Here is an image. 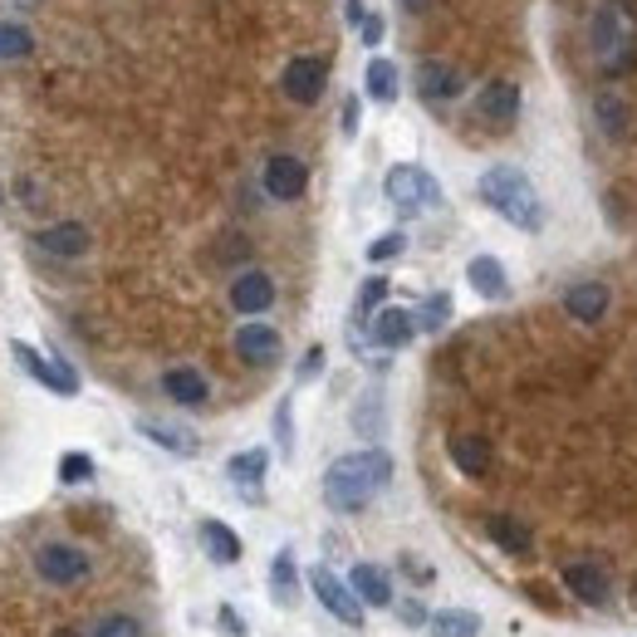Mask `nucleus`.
Instances as JSON below:
<instances>
[{"mask_svg":"<svg viewBox=\"0 0 637 637\" xmlns=\"http://www.w3.org/2000/svg\"><path fill=\"white\" fill-rule=\"evenodd\" d=\"M485 534H491V544H500L505 554H530V525L515 515H485Z\"/></svg>","mask_w":637,"mask_h":637,"instance_id":"obj_24","label":"nucleus"},{"mask_svg":"<svg viewBox=\"0 0 637 637\" xmlns=\"http://www.w3.org/2000/svg\"><path fill=\"white\" fill-rule=\"evenodd\" d=\"M431 637H481V618L471 608H441L427 618Z\"/></svg>","mask_w":637,"mask_h":637,"instance_id":"obj_26","label":"nucleus"},{"mask_svg":"<svg viewBox=\"0 0 637 637\" xmlns=\"http://www.w3.org/2000/svg\"><path fill=\"white\" fill-rule=\"evenodd\" d=\"M348 588L358 594L363 608H388V603H393V584H388V574H383L378 564H354V568H348Z\"/></svg>","mask_w":637,"mask_h":637,"instance_id":"obj_20","label":"nucleus"},{"mask_svg":"<svg viewBox=\"0 0 637 637\" xmlns=\"http://www.w3.org/2000/svg\"><path fill=\"white\" fill-rule=\"evenodd\" d=\"M388 481H393V457L383 447L348 451V457H338L324 471V505L338 510V515H358Z\"/></svg>","mask_w":637,"mask_h":637,"instance_id":"obj_1","label":"nucleus"},{"mask_svg":"<svg viewBox=\"0 0 637 637\" xmlns=\"http://www.w3.org/2000/svg\"><path fill=\"white\" fill-rule=\"evenodd\" d=\"M476 113H481L485 123H495V128H510V123L520 118V84H510V79H491V84L476 94Z\"/></svg>","mask_w":637,"mask_h":637,"instance_id":"obj_13","label":"nucleus"},{"mask_svg":"<svg viewBox=\"0 0 637 637\" xmlns=\"http://www.w3.org/2000/svg\"><path fill=\"white\" fill-rule=\"evenodd\" d=\"M231 344H236V358L250 363V368H270V363H280V354H284L280 328L260 324V318H246V324L236 328Z\"/></svg>","mask_w":637,"mask_h":637,"instance_id":"obj_9","label":"nucleus"},{"mask_svg":"<svg viewBox=\"0 0 637 637\" xmlns=\"http://www.w3.org/2000/svg\"><path fill=\"white\" fill-rule=\"evenodd\" d=\"M476 191H481V201L491 211L505 216L515 231H540L544 226V207H540V191H534V181L520 173V167L500 163V167H485L481 181H476Z\"/></svg>","mask_w":637,"mask_h":637,"instance_id":"obj_2","label":"nucleus"},{"mask_svg":"<svg viewBox=\"0 0 637 637\" xmlns=\"http://www.w3.org/2000/svg\"><path fill=\"white\" fill-rule=\"evenodd\" d=\"M427 618H431V613L422 608V603H403V623H407V628H422Z\"/></svg>","mask_w":637,"mask_h":637,"instance_id":"obj_40","label":"nucleus"},{"mask_svg":"<svg viewBox=\"0 0 637 637\" xmlns=\"http://www.w3.org/2000/svg\"><path fill=\"white\" fill-rule=\"evenodd\" d=\"M338 128H344V138H354V133H358V98H344V113H338Z\"/></svg>","mask_w":637,"mask_h":637,"instance_id":"obj_38","label":"nucleus"},{"mask_svg":"<svg viewBox=\"0 0 637 637\" xmlns=\"http://www.w3.org/2000/svg\"><path fill=\"white\" fill-rule=\"evenodd\" d=\"M310 588H314V598L324 603L338 623H344V628H363V603H358L354 588H348V578H338L328 564H314L310 568Z\"/></svg>","mask_w":637,"mask_h":637,"instance_id":"obj_4","label":"nucleus"},{"mask_svg":"<svg viewBox=\"0 0 637 637\" xmlns=\"http://www.w3.org/2000/svg\"><path fill=\"white\" fill-rule=\"evenodd\" d=\"M363 88H368L373 104H397V88H403L397 64L393 60H368V70H363Z\"/></svg>","mask_w":637,"mask_h":637,"instance_id":"obj_25","label":"nucleus"},{"mask_svg":"<svg viewBox=\"0 0 637 637\" xmlns=\"http://www.w3.org/2000/svg\"><path fill=\"white\" fill-rule=\"evenodd\" d=\"M60 481L64 485L94 481V457H88V451H64V457H60Z\"/></svg>","mask_w":637,"mask_h":637,"instance_id":"obj_32","label":"nucleus"},{"mask_svg":"<svg viewBox=\"0 0 637 637\" xmlns=\"http://www.w3.org/2000/svg\"><path fill=\"white\" fill-rule=\"evenodd\" d=\"M594 113H598V123H603V133H608V138H623V133H628V104H623L618 94H598L594 98Z\"/></svg>","mask_w":637,"mask_h":637,"instance_id":"obj_30","label":"nucleus"},{"mask_svg":"<svg viewBox=\"0 0 637 637\" xmlns=\"http://www.w3.org/2000/svg\"><path fill=\"white\" fill-rule=\"evenodd\" d=\"M88 568H94V560H88L84 550H74V544L50 540V544H40V550H35V574L44 578V584H60V588L84 584Z\"/></svg>","mask_w":637,"mask_h":637,"instance_id":"obj_6","label":"nucleus"},{"mask_svg":"<svg viewBox=\"0 0 637 637\" xmlns=\"http://www.w3.org/2000/svg\"><path fill=\"white\" fill-rule=\"evenodd\" d=\"M417 94L427 104H451V98H461V74L441 60H422L417 64Z\"/></svg>","mask_w":637,"mask_h":637,"instance_id":"obj_15","label":"nucleus"},{"mask_svg":"<svg viewBox=\"0 0 637 637\" xmlns=\"http://www.w3.org/2000/svg\"><path fill=\"white\" fill-rule=\"evenodd\" d=\"M138 431L153 441V447L173 451V457H197V451H201V437L191 427H181V422H157V417H143Z\"/></svg>","mask_w":637,"mask_h":637,"instance_id":"obj_17","label":"nucleus"},{"mask_svg":"<svg viewBox=\"0 0 637 637\" xmlns=\"http://www.w3.org/2000/svg\"><path fill=\"white\" fill-rule=\"evenodd\" d=\"M388 275H373V280H363L358 284V318H368V314H378L383 310V300H388Z\"/></svg>","mask_w":637,"mask_h":637,"instance_id":"obj_33","label":"nucleus"},{"mask_svg":"<svg viewBox=\"0 0 637 637\" xmlns=\"http://www.w3.org/2000/svg\"><path fill=\"white\" fill-rule=\"evenodd\" d=\"M318 368H324V348H310V354H304V363H300V383L318 378Z\"/></svg>","mask_w":637,"mask_h":637,"instance_id":"obj_39","label":"nucleus"},{"mask_svg":"<svg viewBox=\"0 0 637 637\" xmlns=\"http://www.w3.org/2000/svg\"><path fill=\"white\" fill-rule=\"evenodd\" d=\"M383 191H388V201L403 216H417V211H431V207H441V187H437V177L427 173V167H417V163H397L388 167V181H383Z\"/></svg>","mask_w":637,"mask_h":637,"instance_id":"obj_3","label":"nucleus"},{"mask_svg":"<svg viewBox=\"0 0 637 637\" xmlns=\"http://www.w3.org/2000/svg\"><path fill=\"white\" fill-rule=\"evenodd\" d=\"M275 441L280 451H294V417H290V397L275 407Z\"/></svg>","mask_w":637,"mask_h":637,"instance_id":"obj_36","label":"nucleus"},{"mask_svg":"<svg viewBox=\"0 0 637 637\" xmlns=\"http://www.w3.org/2000/svg\"><path fill=\"white\" fill-rule=\"evenodd\" d=\"M201 550H207L211 564H236L241 560V534L226 520H201Z\"/></svg>","mask_w":637,"mask_h":637,"instance_id":"obj_23","label":"nucleus"},{"mask_svg":"<svg viewBox=\"0 0 637 637\" xmlns=\"http://www.w3.org/2000/svg\"><path fill=\"white\" fill-rule=\"evenodd\" d=\"M260 187H265L270 201H300L310 191V167L294 153H270L265 167H260Z\"/></svg>","mask_w":637,"mask_h":637,"instance_id":"obj_7","label":"nucleus"},{"mask_svg":"<svg viewBox=\"0 0 637 637\" xmlns=\"http://www.w3.org/2000/svg\"><path fill=\"white\" fill-rule=\"evenodd\" d=\"M163 393L173 397L177 407H201L211 397V383H207V373H201V368H187V363H181V368L163 373Z\"/></svg>","mask_w":637,"mask_h":637,"instance_id":"obj_18","label":"nucleus"},{"mask_svg":"<svg viewBox=\"0 0 637 637\" xmlns=\"http://www.w3.org/2000/svg\"><path fill=\"white\" fill-rule=\"evenodd\" d=\"M407 6H413V10H417V15H422V6H427V0H407Z\"/></svg>","mask_w":637,"mask_h":637,"instance_id":"obj_44","label":"nucleus"},{"mask_svg":"<svg viewBox=\"0 0 637 637\" xmlns=\"http://www.w3.org/2000/svg\"><path fill=\"white\" fill-rule=\"evenodd\" d=\"M324 84H328V60H318V54H300V60H290L280 74L284 98H290V104H304V108L318 104Z\"/></svg>","mask_w":637,"mask_h":637,"instance_id":"obj_8","label":"nucleus"},{"mask_svg":"<svg viewBox=\"0 0 637 637\" xmlns=\"http://www.w3.org/2000/svg\"><path fill=\"white\" fill-rule=\"evenodd\" d=\"M564 588H568V598L584 603V608H603V603H613V578H608V568L594 564V560L564 564Z\"/></svg>","mask_w":637,"mask_h":637,"instance_id":"obj_10","label":"nucleus"},{"mask_svg":"<svg viewBox=\"0 0 637 637\" xmlns=\"http://www.w3.org/2000/svg\"><path fill=\"white\" fill-rule=\"evenodd\" d=\"M413 334H417V314H407V310H378L368 324V338L378 348H388V354L413 344Z\"/></svg>","mask_w":637,"mask_h":637,"instance_id":"obj_16","label":"nucleus"},{"mask_svg":"<svg viewBox=\"0 0 637 637\" xmlns=\"http://www.w3.org/2000/svg\"><path fill=\"white\" fill-rule=\"evenodd\" d=\"M451 461H457L461 476L481 481V476L491 471V441L476 437V431H461V437H451Z\"/></svg>","mask_w":637,"mask_h":637,"instance_id":"obj_21","label":"nucleus"},{"mask_svg":"<svg viewBox=\"0 0 637 637\" xmlns=\"http://www.w3.org/2000/svg\"><path fill=\"white\" fill-rule=\"evenodd\" d=\"M613 304V290L603 280H584V284H568L564 290V314L578 318V324H598Z\"/></svg>","mask_w":637,"mask_h":637,"instance_id":"obj_14","label":"nucleus"},{"mask_svg":"<svg viewBox=\"0 0 637 637\" xmlns=\"http://www.w3.org/2000/svg\"><path fill=\"white\" fill-rule=\"evenodd\" d=\"M88 246H94V236H88L84 221H54V226H40L35 231V250L54 260H79L88 255Z\"/></svg>","mask_w":637,"mask_h":637,"instance_id":"obj_11","label":"nucleus"},{"mask_svg":"<svg viewBox=\"0 0 637 637\" xmlns=\"http://www.w3.org/2000/svg\"><path fill=\"white\" fill-rule=\"evenodd\" d=\"M275 304V280L265 275V270H241V275L231 280V310L246 314V318H260Z\"/></svg>","mask_w":637,"mask_h":637,"instance_id":"obj_12","label":"nucleus"},{"mask_svg":"<svg viewBox=\"0 0 637 637\" xmlns=\"http://www.w3.org/2000/svg\"><path fill=\"white\" fill-rule=\"evenodd\" d=\"M294 588H300V574H294V554L280 550L275 564H270V598H275L280 608H294Z\"/></svg>","mask_w":637,"mask_h":637,"instance_id":"obj_27","label":"nucleus"},{"mask_svg":"<svg viewBox=\"0 0 637 637\" xmlns=\"http://www.w3.org/2000/svg\"><path fill=\"white\" fill-rule=\"evenodd\" d=\"M613 10H618L628 25H637V0H613Z\"/></svg>","mask_w":637,"mask_h":637,"instance_id":"obj_42","label":"nucleus"},{"mask_svg":"<svg viewBox=\"0 0 637 637\" xmlns=\"http://www.w3.org/2000/svg\"><path fill=\"white\" fill-rule=\"evenodd\" d=\"M344 20H348V25H363V20H368V10H363V0H344Z\"/></svg>","mask_w":637,"mask_h":637,"instance_id":"obj_41","label":"nucleus"},{"mask_svg":"<svg viewBox=\"0 0 637 637\" xmlns=\"http://www.w3.org/2000/svg\"><path fill=\"white\" fill-rule=\"evenodd\" d=\"M88 637H143V628H138L133 613H108V618L94 623V633H88Z\"/></svg>","mask_w":637,"mask_h":637,"instance_id":"obj_34","label":"nucleus"},{"mask_svg":"<svg viewBox=\"0 0 637 637\" xmlns=\"http://www.w3.org/2000/svg\"><path fill=\"white\" fill-rule=\"evenodd\" d=\"M265 471H270V451L265 447H250V451H236L231 461H226V476H231L236 485L250 495V500H260V485H265Z\"/></svg>","mask_w":637,"mask_h":637,"instance_id":"obj_19","label":"nucleus"},{"mask_svg":"<svg viewBox=\"0 0 637 637\" xmlns=\"http://www.w3.org/2000/svg\"><path fill=\"white\" fill-rule=\"evenodd\" d=\"M447 318H451V294H427L422 314H417V328H422V334H437V328H447Z\"/></svg>","mask_w":637,"mask_h":637,"instance_id":"obj_31","label":"nucleus"},{"mask_svg":"<svg viewBox=\"0 0 637 637\" xmlns=\"http://www.w3.org/2000/svg\"><path fill=\"white\" fill-rule=\"evenodd\" d=\"M403 250H407V236L388 231V236H378V241H368V260H373V265H383V260H397Z\"/></svg>","mask_w":637,"mask_h":637,"instance_id":"obj_35","label":"nucleus"},{"mask_svg":"<svg viewBox=\"0 0 637 637\" xmlns=\"http://www.w3.org/2000/svg\"><path fill=\"white\" fill-rule=\"evenodd\" d=\"M221 628H226V633H241V623H236L231 608H221Z\"/></svg>","mask_w":637,"mask_h":637,"instance_id":"obj_43","label":"nucleus"},{"mask_svg":"<svg viewBox=\"0 0 637 637\" xmlns=\"http://www.w3.org/2000/svg\"><path fill=\"white\" fill-rule=\"evenodd\" d=\"M466 280H471V290L481 294V300H505L510 294V275L495 255H476L471 265H466Z\"/></svg>","mask_w":637,"mask_h":637,"instance_id":"obj_22","label":"nucleus"},{"mask_svg":"<svg viewBox=\"0 0 637 637\" xmlns=\"http://www.w3.org/2000/svg\"><path fill=\"white\" fill-rule=\"evenodd\" d=\"M10 358H15L20 368L40 383V388H50V393H60V397H79V373L60 354L44 358V354H35L30 344H20V338H15V344H10Z\"/></svg>","mask_w":637,"mask_h":637,"instance_id":"obj_5","label":"nucleus"},{"mask_svg":"<svg viewBox=\"0 0 637 637\" xmlns=\"http://www.w3.org/2000/svg\"><path fill=\"white\" fill-rule=\"evenodd\" d=\"M618 44H623V20H618V10L608 6V10H598V15H594V50L613 60V54H618Z\"/></svg>","mask_w":637,"mask_h":637,"instance_id":"obj_29","label":"nucleus"},{"mask_svg":"<svg viewBox=\"0 0 637 637\" xmlns=\"http://www.w3.org/2000/svg\"><path fill=\"white\" fill-rule=\"evenodd\" d=\"M35 54V35L20 20H0V64H20Z\"/></svg>","mask_w":637,"mask_h":637,"instance_id":"obj_28","label":"nucleus"},{"mask_svg":"<svg viewBox=\"0 0 637 637\" xmlns=\"http://www.w3.org/2000/svg\"><path fill=\"white\" fill-rule=\"evenodd\" d=\"M358 35H363V44H368V50H378L383 35H388V25H383V15H373V10H368V20L358 25Z\"/></svg>","mask_w":637,"mask_h":637,"instance_id":"obj_37","label":"nucleus"}]
</instances>
